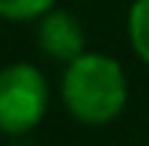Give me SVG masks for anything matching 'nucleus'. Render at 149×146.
<instances>
[{
  "mask_svg": "<svg viewBox=\"0 0 149 146\" xmlns=\"http://www.w3.org/2000/svg\"><path fill=\"white\" fill-rule=\"evenodd\" d=\"M60 95L74 120L100 126L115 120L126 106V74L115 57L83 52L66 63Z\"/></svg>",
  "mask_w": 149,
  "mask_h": 146,
  "instance_id": "obj_1",
  "label": "nucleus"
},
{
  "mask_svg": "<svg viewBox=\"0 0 149 146\" xmlns=\"http://www.w3.org/2000/svg\"><path fill=\"white\" fill-rule=\"evenodd\" d=\"M49 106V86L32 63H12L0 69V132L23 135L35 129Z\"/></svg>",
  "mask_w": 149,
  "mask_h": 146,
  "instance_id": "obj_2",
  "label": "nucleus"
},
{
  "mask_svg": "<svg viewBox=\"0 0 149 146\" xmlns=\"http://www.w3.org/2000/svg\"><path fill=\"white\" fill-rule=\"evenodd\" d=\"M37 40H40V49L55 60H63V63H72L74 57H80L86 49V40H83V26L63 9H52L40 17V32H37Z\"/></svg>",
  "mask_w": 149,
  "mask_h": 146,
  "instance_id": "obj_3",
  "label": "nucleus"
},
{
  "mask_svg": "<svg viewBox=\"0 0 149 146\" xmlns=\"http://www.w3.org/2000/svg\"><path fill=\"white\" fill-rule=\"evenodd\" d=\"M129 40L141 60L149 63V0H135L129 9Z\"/></svg>",
  "mask_w": 149,
  "mask_h": 146,
  "instance_id": "obj_4",
  "label": "nucleus"
},
{
  "mask_svg": "<svg viewBox=\"0 0 149 146\" xmlns=\"http://www.w3.org/2000/svg\"><path fill=\"white\" fill-rule=\"evenodd\" d=\"M55 0H0V17L6 20H37L52 12Z\"/></svg>",
  "mask_w": 149,
  "mask_h": 146,
  "instance_id": "obj_5",
  "label": "nucleus"
}]
</instances>
